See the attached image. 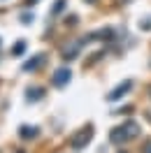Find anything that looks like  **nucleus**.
I'll list each match as a JSON object with an SVG mask.
<instances>
[{
    "label": "nucleus",
    "instance_id": "nucleus-1",
    "mask_svg": "<svg viewBox=\"0 0 151 153\" xmlns=\"http://www.w3.org/2000/svg\"><path fill=\"white\" fill-rule=\"evenodd\" d=\"M135 134H140L137 123H135V121H126L123 125L114 128L112 132H109V139H112V144H126L128 139H132Z\"/></svg>",
    "mask_w": 151,
    "mask_h": 153
},
{
    "label": "nucleus",
    "instance_id": "nucleus-2",
    "mask_svg": "<svg viewBox=\"0 0 151 153\" xmlns=\"http://www.w3.org/2000/svg\"><path fill=\"white\" fill-rule=\"evenodd\" d=\"M91 134H93V128H91V125H86L81 132H77V137L72 139V146H75V149H84L86 144L91 142Z\"/></svg>",
    "mask_w": 151,
    "mask_h": 153
},
{
    "label": "nucleus",
    "instance_id": "nucleus-3",
    "mask_svg": "<svg viewBox=\"0 0 151 153\" xmlns=\"http://www.w3.org/2000/svg\"><path fill=\"white\" fill-rule=\"evenodd\" d=\"M70 76H72V72H70L67 67H61V70H56V72H54V86H58V88L67 86Z\"/></svg>",
    "mask_w": 151,
    "mask_h": 153
},
{
    "label": "nucleus",
    "instance_id": "nucleus-4",
    "mask_svg": "<svg viewBox=\"0 0 151 153\" xmlns=\"http://www.w3.org/2000/svg\"><path fill=\"white\" fill-rule=\"evenodd\" d=\"M130 88H132V81H123V84H121L119 88H114L112 93H109V100L114 102V100H119V97H123L126 93H128V91H130Z\"/></svg>",
    "mask_w": 151,
    "mask_h": 153
},
{
    "label": "nucleus",
    "instance_id": "nucleus-5",
    "mask_svg": "<svg viewBox=\"0 0 151 153\" xmlns=\"http://www.w3.org/2000/svg\"><path fill=\"white\" fill-rule=\"evenodd\" d=\"M79 49H81V44H79V42H70V44L63 49V58H65V60H72V58L79 53Z\"/></svg>",
    "mask_w": 151,
    "mask_h": 153
},
{
    "label": "nucleus",
    "instance_id": "nucleus-6",
    "mask_svg": "<svg viewBox=\"0 0 151 153\" xmlns=\"http://www.w3.org/2000/svg\"><path fill=\"white\" fill-rule=\"evenodd\" d=\"M44 60H47V56H33L28 63L23 65V70H26V72H33V70H37L40 65H44Z\"/></svg>",
    "mask_w": 151,
    "mask_h": 153
},
{
    "label": "nucleus",
    "instance_id": "nucleus-7",
    "mask_svg": "<svg viewBox=\"0 0 151 153\" xmlns=\"http://www.w3.org/2000/svg\"><path fill=\"white\" fill-rule=\"evenodd\" d=\"M26 97H28L30 102H35V100H40V97H44V88H40V86H30L28 91H26Z\"/></svg>",
    "mask_w": 151,
    "mask_h": 153
},
{
    "label": "nucleus",
    "instance_id": "nucleus-8",
    "mask_svg": "<svg viewBox=\"0 0 151 153\" xmlns=\"http://www.w3.org/2000/svg\"><path fill=\"white\" fill-rule=\"evenodd\" d=\"M37 132H40L37 128H21V130H19V134H21V137H26V139H33Z\"/></svg>",
    "mask_w": 151,
    "mask_h": 153
},
{
    "label": "nucleus",
    "instance_id": "nucleus-9",
    "mask_svg": "<svg viewBox=\"0 0 151 153\" xmlns=\"http://www.w3.org/2000/svg\"><path fill=\"white\" fill-rule=\"evenodd\" d=\"M63 7H65V0H56V2H54L51 14H61V12H63Z\"/></svg>",
    "mask_w": 151,
    "mask_h": 153
},
{
    "label": "nucleus",
    "instance_id": "nucleus-10",
    "mask_svg": "<svg viewBox=\"0 0 151 153\" xmlns=\"http://www.w3.org/2000/svg\"><path fill=\"white\" fill-rule=\"evenodd\" d=\"M23 51H26V42H16V47L12 49L14 56H19V53H23Z\"/></svg>",
    "mask_w": 151,
    "mask_h": 153
},
{
    "label": "nucleus",
    "instance_id": "nucleus-11",
    "mask_svg": "<svg viewBox=\"0 0 151 153\" xmlns=\"http://www.w3.org/2000/svg\"><path fill=\"white\" fill-rule=\"evenodd\" d=\"M151 28V19H144L142 21V30H149Z\"/></svg>",
    "mask_w": 151,
    "mask_h": 153
},
{
    "label": "nucleus",
    "instance_id": "nucleus-12",
    "mask_svg": "<svg viewBox=\"0 0 151 153\" xmlns=\"http://www.w3.org/2000/svg\"><path fill=\"white\" fill-rule=\"evenodd\" d=\"M144 153H151V142H147V144H144Z\"/></svg>",
    "mask_w": 151,
    "mask_h": 153
},
{
    "label": "nucleus",
    "instance_id": "nucleus-13",
    "mask_svg": "<svg viewBox=\"0 0 151 153\" xmlns=\"http://www.w3.org/2000/svg\"><path fill=\"white\" fill-rule=\"evenodd\" d=\"M86 2H95V0H86Z\"/></svg>",
    "mask_w": 151,
    "mask_h": 153
},
{
    "label": "nucleus",
    "instance_id": "nucleus-14",
    "mask_svg": "<svg viewBox=\"0 0 151 153\" xmlns=\"http://www.w3.org/2000/svg\"><path fill=\"white\" fill-rule=\"evenodd\" d=\"M121 153H126V151H121Z\"/></svg>",
    "mask_w": 151,
    "mask_h": 153
},
{
    "label": "nucleus",
    "instance_id": "nucleus-15",
    "mask_svg": "<svg viewBox=\"0 0 151 153\" xmlns=\"http://www.w3.org/2000/svg\"><path fill=\"white\" fill-rule=\"evenodd\" d=\"M30 2H33V0H30Z\"/></svg>",
    "mask_w": 151,
    "mask_h": 153
}]
</instances>
